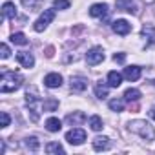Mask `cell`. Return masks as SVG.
I'll list each match as a JSON object with an SVG mask.
<instances>
[{"instance_id": "obj_1", "label": "cell", "mask_w": 155, "mask_h": 155, "mask_svg": "<svg viewBox=\"0 0 155 155\" xmlns=\"http://www.w3.org/2000/svg\"><path fill=\"white\" fill-rule=\"evenodd\" d=\"M24 82V77L17 71H11V69H4L2 75H0V91L2 93H11V91H17Z\"/></svg>"}, {"instance_id": "obj_2", "label": "cell", "mask_w": 155, "mask_h": 155, "mask_svg": "<svg viewBox=\"0 0 155 155\" xmlns=\"http://www.w3.org/2000/svg\"><path fill=\"white\" fill-rule=\"evenodd\" d=\"M26 104H28V110H29V119L31 122H38L40 119V111H42V99L38 97V91L35 86L28 88L26 91Z\"/></svg>"}, {"instance_id": "obj_3", "label": "cell", "mask_w": 155, "mask_h": 155, "mask_svg": "<svg viewBox=\"0 0 155 155\" xmlns=\"http://www.w3.org/2000/svg\"><path fill=\"white\" fill-rule=\"evenodd\" d=\"M128 128H130V131L140 135V137H142L144 140H148V142H151V140L155 139V128H153L150 122H146V120H131V122L128 124Z\"/></svg>"}, {"instance_id": "obj_4", "label": "cell", "mask_w": 155, "mask_h": 155, "mask_svg": "<svg viewBox=\"0 0 155 155\" xmlns=\"http://www.w3.org/2000/svg\"><path fill=\"white\" fill-rule=\"evenodd\" d=\"M53 18H55V9H44V13L38 17V20H37V22H35V26H33V28H35V31H38V33H40V31H44V29L49 26V22H51Z\"/></svg>"}, {"instance_id": "obj_5", "label": "cell", "mask_w": 155, "mask_h": 155, "mask_svg": "<svg viewBox=\"0 0 155 155\" xmlns=\"http://www.w3.org/2000/svg\"><path fill=\"white\" fill-rule=\"evenodd\" d=\"M66 140L73 146H81L84 140H86V131L81 130V128H73L66 133Z\"/></svg>"}, {"instance_id": "obj_6", "label": "cell", "mask_w": 155, "mask_h": 155, "mask_svg": "<svg viewBox=\"0 0 155 155\" xmlns=\"http://www.w3.org/2000/svg\"><path fill=\"white\" fill-rule=\"evenodd\" d=\"M104 60V49L101 48V46H95V48H91L88 53H86V62L90 64V66H97V64H101Z\"/></svg>"}, {"instance_id": "obj_7", "label": "cell", "mask_w": 155, "mask_h": 155, "mask_svg": "<svg viewBox=\"0 0 155 155\" xmlns=\"http://www.w3.org/2000/svg\"><path fill=\"white\" fill-rule=\"evenodd\" d=\"M69 88L73 93H82L88 90V79L86 77H81V75H77V77H71L69 79Z\"/></svg>"}, {"instance_id": "obj_8", "label": "cell", "mask_w": 155, "mask_h": 155, "mask_svg": "<svg viewBox=\"0 0 155 155\" xmlns=\"http://www.w3.org/2000/svg\"><path fill=\"white\" fill-rule=\"evenodd\" d=\"M110 13V6L108 4H93L90 8V15L95 18H106Z\"/></svg>"}, {"instance_id": "obj_9", "label": "cell", "mask_w": 155, "mask_h": 155, "mask_svg": "<svg viewBox=\"0 0 155 155\" xmlns=\"http://www.w3.org/2000/svg\"><path fill=\"white\" fill-rule=\"evenodd\" d=\"M111 28H113V31H115L117 35H120V37H124V35H128V33L131 31V24H130L128 20H124V18L115 20Z\"/></svg>"}, {"instance_id": "obj_10", "label": "cell", "mask_w": 155, "mask_h": 155, "mask_svg": "<svg viewBox=\"0 0 155 155\" xmlns=\"http://www.w3.org/2000/svg\"><path fill=\"white\" fill-rule=\"evenodd\" d=\"M17 60H18V64L24 66V68H33V66H35V57H33L31 53H28V51L17 53Z\"/></svg>"}, {"instance_id": "obj_11", "label": "cell", "mask_w": 155, "mask_h": 155, "mask_svg": "<svg viewBox=\"0 0 155 155\" xmlns=\"http://www.w3.org/2000/svg\"><path fill=\"white\" fill-rule=\"evenodd\" d=\"M44 84L48 88H60L62 86V75L58 73H49L44 77Z\"/></svg>"}, {"instance_id": "obj_12", "label": "cell", "mask_w": 155, "mask_h": 155, "mask_svg": "<svg viewBox=\"0 0 155 155\" xmlns=\"http://www.w3.org/2000/svg\"><path fill=\"white\" fill-rule=\"evenodd\" d=\"M111 148V142L108 137H95L93 139V150L95 151H106Z\"/></svg>"}, {"instance_id": "obj_13", "label": "cell", "mask_w": 155, "mask_h": 155, "mask_svg": "<svg viewBox=\"0 0 155 155\" xmlns=\"http://www.w3.org/2000/svg\"><path fill=\"white\" fill-rule=\"evenodd\" d=\"M124 77L130 82L139 81L140 79V68L139 66H128V68H124Z\"/></svg>"}, {"instance_id": "obj_14", "label": "cell", "mask_w": 155, "mask_h": 155, "mask_svg": "<svg viewBox=\"0 0 155 155\" xmlns=\"http://www.w3.org/2000/svg\"><path fill=\"white\" fill-rule=\"evenodd\" d=\"M117 9L120 11H128V13H137V6L133 0H115Z\"/></svg>"}, {"instance_id": "obj_15", "label": "cell", "mask_w": 155, "mask_h": 155, "mask_svg": "<svg viewBox=\"0 0 155 155\" xmlns=\"http://www.w3.org/2000/svg\"><path fill=\"white\" fill-rule=\"evenodd\" d=\"M84 120H86L84 111H73V113H69V115L66 117V122H68V124H73V126H79V124H82Z\"/></svg>"}, {"instance_id": "obj_16", "label": "cell", "mask_w": 155, "mask_h": 155, "mask_svg": "<svg viewBox=\"0 0 155 155\" xmlns=\"http://www.w3.org/2000/svg\"><path fill=\"white\" fill-rule=\"evenodd\" d=\"M2 17L4 18H9V20H15L17 18V8L13 2H6L2 6Z\"/></svg>"}, {"instance_id": "obj_17", "label": "cell", "mask_w": 155, "mask_h": 155, "mask_svg": "<svg viewBox=\"0 0 155 155\" xmlns=\"http://www.w3.org/2000/svg\"><path fill=\"white\" fill-rule=\"evenodd\" d=\"M122 84V75L119 71H110L108 73V86L110 88H119Z\"/></svg>"}, {"instance_id": "obj_18", "label": "cell", "mask_w": 155, "mask_h": 155, "mask_svg": "<svg viewBox=\"0 0 155 155\" xmlns=\"http://www.w3.org/2000/svg\"><path fill=\"white\" fill-rule=\"evenodd\" d=\"M60 128H62V122H60L57 117H49V119L46 120V130H48V131L57 133V131H60Z\"/></svg>"}, {"instance_id": "obj_19", "label": "cell", "mask_w": 155, "mask_h": 155, "mask_svg": "<svg viewBox=\"0 0 155 155\" xmlns=\"http://www.w3.org/2000/svg\"><path fill=\"white\" fill-rule=\"evenodd\" d=\"M24 146H26L31 153H37L38 148H40V142H38L37 137H26V139H24Z\"/></svg>"}, {"instance_id": "obj_20", "label": "cell", "mask_w": 155, "mask_h": 155, "mask_svg": "<svg viewBox=\"0 0 155 155\" xmlns=\"http://www.w3.org/2000/svg\"><path fill=\"white\" fill-rule=\"evenodd\" d=\"M142 37H148L146 48L151 46V44L155 42V28H153V26H144V28H142Z\"/></svg>"}, {"instance_id": "obj_21", "label": "cell", "mask_w": 155, "mask_h": 155, "mask_svg": "<svg viewBox=\"0 0 155 155\" xmlns=\"http://www.w3.org/2000/svg\"><path fill=\"white\" fill-rule=\"evenodd\" d=\"M124 99H126L128 102H135V101L140 99V91H139L137 88H130V90L124 91Z\"/></svg>"}, {"instance_id": "obj_22", "label": "cell", "mask_w": 155, "mask_h": 155, "mask_svg": "<svg viewBox=\"0 0 155 155\" xmlns=\"http://www.w3.org/2000/svg\"><path fill=\"white\" fill-rule=\"evenodd\" d=\"M124 101L126 99H111L110 101V110L111 111H124Z\"/></svg>"}, {"instance_id": "obj_23", "label": "cell", "mask_w": 155, "mask_h": 155, "mask_svg": "<svg viewBox=\"0 0 155 155\" xmlns=\"http://www.w3.org/2000/svg\"><path fill=\"white\" fill-rule=\"evenodd\" d=\"M22 6L29 11H37L42 6V0H22Z\"/></svg>"}, {"instance_id": "obj_24", "label": "cell", "mask_w": 155, "mask_h": 155, "mask_svg": "<svg viewBox=\"0 0 155 155\" xmlns=\"http://www.w3.org/2000/svg\"><path fill=\"white\" fill-rule=\"evenodd\" d=\"M46 153H57V155L60 153V155H62V153H64V148H62L58 142H48V144H46Z\"/></svg>"}, {"instance_id": "obj_25", "label": "cell", "mask_w": 155, "mask_h": 155, "mask_svg": "<svg viewBox=\"0 0 155 155\" xmlns=\"http://www.w3.org/2000/svg\"><path fill=\"white\" fill-rule=\"evenodd\" d=\"M9 40H11L13 44H17V46H26V44H28V38H26L24 33H13Z\"/></svg>"}, {"instance_id": "obj_26", "label": "cell", "mask_w": 155, "mask_h": 155, "mask_svg": "<svg viewBox=\"0 0 155 155\" xmlns=\"http://www.w3.org/2000/svg\"><path fill=\"white\" fill-rule=\"evenodd\" d=\"M95 95H97V99H106L108 97V86H104L102 82H97L95 84Z\"/></svg>"}, {"instance_id": "obj_27", "label": "cell", "mask_w": 155, "mask_h": 155, "mask_svg": "<svg viewBox=\"0 0 155 155\" xmlns=\"http://www.w3.org/2000/svg\"><path fill=\"white\" fill-rule=\"evenodd\" d=\"M58 108V101L57 99H48V101H44V104H42V110L44 111H55Z\"/></svg>"}, {"instance_id": "obj_28", "label": "cell", "mask_w": 155, "mask_h": 155, "mask_svg": "<svg viewBox=\"0 0 155 155\" xmlns=\"http://www.w3.org/2000/svg\"><path fill=\"white\" fill-rule=\"evenodd\" d=\"M90 128H91L93 131H101V130H102V119H101L99 115H93V117L90 119Z\"/></svg>"}, {"instance_id": "obj_29", "label": "cell", "mask_w": 155, "mask_h": 155, "mask_svg": "<svg viewBox=\"0 0 155 155\" xmlns=\"http://www.w3.org/2000/svg\"><path fill=\"white\" fill-rule=\"evenodd\" d=\"M69 6H71L69 0H55V2H53V8L55 9H68Z\"/></svg>"}, {"instance_id": "obj_30", "label": "cell", "mask_w": 155, "mask_h": 155, "mask_svg": "<svg viewBox=\"0 0 155 155\" xmlns=\"http://www.w3.org/2000/svg\"><path fill=\"white\" fill-rule=\"evenodd\" d=\"M0 120H2V128H8L9 126V115H8V111H2V113H0Z\"/></svg>"}, {"instance_id": "obj_31", "label": "cell", "mask_w": 155, "mask_h": 155, "mask_svg": "<svg viewBox=\"0 0 155 155\" xmlns=\"http://www.w3.org/2000/svg\"><path fill=\"white\" fill-rule=\"evenodd\" d=\"M0 55H2V58H9V55H11V51H9V48H8V44H2L0 46Z\"/></svg>"}, {"instance_id": "obj_32", "label": "cell", "mask_w": 155, "mask_h": 155, "mask_svg": "<svg viewBox=\"0 0 155 155\" xmlns=\"http://www.w3.org/2000/svg\"><path fill=\"white\" fill-rule=\"evenodd\" d=\"M113 60L119 62V64H124V60H126V53H115V55H113Z\"/></svg>"}, {"instance_id": "obj_33", "label": "cell", "mask_w": 155, "mask_h": 155, "mask_svg": "<svg viewBox=\"0 0 155 155\" xmlns=\"http://www.w3.org/2000/svg\"><path fill=\"white\" fill-rule=\"evenodd\" d=\"M53 51H55V49H53V48L49 46V48L46 49V57H48V58H51V57H53Z\"/></svg>"}, {"instance_id": "obj_34", "label": "cell", "mask_w": 155, "mask_h": 155, "mask_svg": "<svg viewBox=\"0 0 155 155\" xmlns=\"http://www.w3.org/2000/svg\"><path fill=\"white\" fill-rule=\"evenodd\" d=\"M150 117L155 120V108H151V110H150Z\"/></svg>"}, {"instance_id": "obj_35", "label": "cell", "mask_w": 155, "mask_h": 155, "mask_svg": "<svg viewBox=\"0 0 155 155\" xmlns=\"http://www.w3.org/2000/svg\"><path fill=\"white\" fill-rule=\"evenodd\" d=\"M146 2H148V4H153V2H155V0H146Z\"/></svg>"}, {"instance_id": "obj_36", "label": "cell", "mask_w": 155, "mask_h": 155, "mask_svg": "<svg viewBox=\"0 0 155 155\" xmlns=\"http://www.w3.org/2000/svg\"><path fill=\"white\" fill-rule=\"evenodd\" d=\"M151 84H153V86H155V81H151Z\"/></svg>"}]
</instances>
